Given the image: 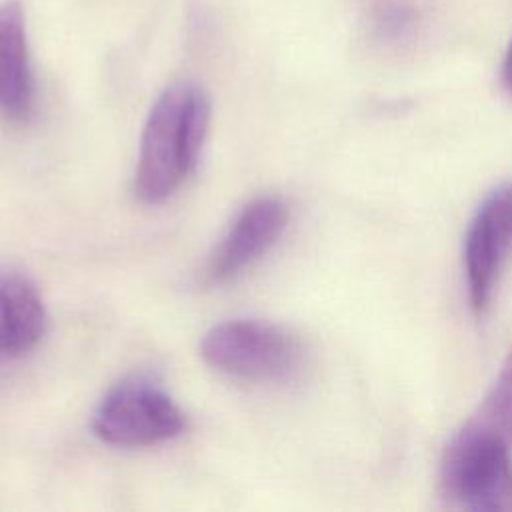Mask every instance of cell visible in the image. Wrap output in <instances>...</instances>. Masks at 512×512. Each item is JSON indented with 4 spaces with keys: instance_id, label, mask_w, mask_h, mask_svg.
Returning a JSON list of instances; mask_svg holds the SVG:
<instances>
[{
    "instance_id": "obj_1",
    "label": "cell",
    "mask_w": 512,
    "mask_h": 512,
    "mask_svg": "<svg viewBox=\"0 0 512 512\" xmlns=\"http://www.w3.org/2000/svg\"><path fill=\"white\" fill-rule=\"evenodd\" d=\"M210 122L208 94L194 82L168 86L144 124L134 190L142 202L172 196L194 170Z\"/></svg>"
},
{
    "instance_id": "obj_2",
    "label": "cell",
    "mask_w": 512,
    "mask_h": 512,
    "mask_svg": "<svg viewBox=\"0 0 512 512\" xmlns=\"http://www.w3.org/2000/svg\"><path fill=\"white\" fill-rule=\"evenodd\" d=\"M510 442L468 420L448 442L440 480L444 496L476 512H512Z\"/></svg>"
},
{
    "instance_id": "obj_3",
    "label": "cell",
    "mask_w": 512,
    "mask_h": 512,
    "mask_svg": "<svg viewBox=\"0 0 512 512\" xmlns=\"http://www.w3.org/2000/svg\"><path fill=\"white\" fill-rule=\"evenodd\" d=\"M200 354L212 368L254 382L290 380L306 360L304 346L292 332L262 320H230L210 328Z\"/></svg>"
},
{
    "instance_id": "obj_4",
    "label": "cell",
    "mask_w": 512,
    "mask_h": 512,
    "mask_svg": "<svg viewBox=\"0 0 512 512\" xmlns=\"http://www.w3.org/2000/svg\"><path fill=\"white\" fill-rule=\"evenodd\" d=\"M184 414L174 400L146 378L118 382L100 400L94 418V434L112 446H152L178 436Z\"/></svg>"
},
{
    "instance_id": "obj_5",
    "label": "cell",
    "mask_w": 512,
    "mask_h": 512,
    "mask_svg": "<svg viewBox=\"0 0 512 512\" xmlns=\"http://www.w3.org/2000/svg\"><path fill=\"white\" fill-rule=\"evenodd\" d=\"M512 254V182L496 186L478 206L464 238V276L470 306L482 314Z\"/></svg>"
},
{
    "instance_id": "obj_6",
    "label": "cell",
    "mask_w": 512,
    "mask_h": 512,
    "mask_svg": "<svg viewBox=\"0 0 512 512\" xmlns=\"http://www.w3.org/2000/svg\"><path fill=\"white\" fill-rule=\"evenodd\" d=\"M288 204L276 196L252 200L214 246L206 266V284H224L252 266L280 238L288 224Z\"/></svg>"
},
{
    "instance_id": "obj_7",
    "label": "cell",
    "mask_w": 512,
    "mask_h": 512,
    "mask_svg": "<svg viewBox=\"0 0 512 512\" xmlns=\"http://www.w3.org/2000/svg\"><path fill=\"white\" fill-rule=\"evenodd\" d=\"M34 104V78L20 2L0 4V114L22 122Z\"/></svg>"
},
{
    "instance_id": "obj_8",
    "label": "cell",
    "mask_w": 512,
    "mask_h": 512,
    "mask_svg": "<svg viewBox=\"0 0 512 512\" xmlns=\"http://www.w3.org/2000/svg\"><path fill=\"white\" fill-rule=\"evenodd\" d=\"M46 330V310L34 284L16 272H0V358L30 352Z\"/></svg>"
},
{
    "instance_id": "obj_9",
    "label": "cell",
    "mask_w": 512,
    "mask_h": 512,
    "mask_svg": "<svg viewBox=\"0 0 512 512\" xmlns=\"http://www.w3.org/2000/svg\"><path fill=\"white\" fill-rule=\"evenodd\" d=\"M422 10L418 0H376L370 24L378 40L398 44L408 40L420 26Z\"/></svg>"
},
{
    "instance_id": "obj_10",
    "label": "cell",
    "mask_w": 512,
    "mask_h": 512,
    "mask_svg": "<svg viewBox=\"0 0 512 512\" xmlns=\"http://www.w3.org/2000/svg\"><path fill=\"white\" fill-rule=\"evenodd\" d=\"M512 444V350L478 412L470 418Z\"/></svg>"
},
{
    "instance_id": "obj_11",
    "label": "cell",
    "mask_w": 512,
    "mask_h": 512,
    "mask_svg": "<svg viewBox=\"0 0 512 512\" xmlns=\"http://www.w3.org/2000/svg\"><path fill=\"white\" fill-rule=\"evenodd\" d=\"M502 82H504L506 90L512 94V40L508 44V50H506L504 62H502Z\"/></svg>"
}]
</instances>
